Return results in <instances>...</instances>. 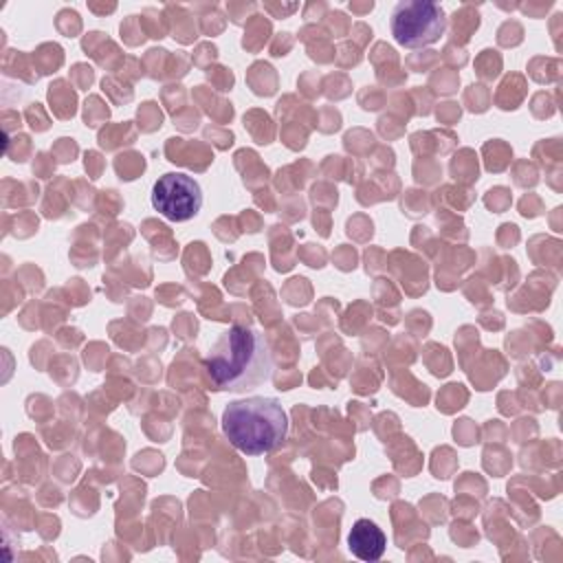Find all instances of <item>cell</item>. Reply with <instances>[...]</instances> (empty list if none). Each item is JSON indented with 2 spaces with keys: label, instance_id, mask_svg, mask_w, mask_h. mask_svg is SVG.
Wrapping results in <instances>:
<instances>
[{
  "label": "cell",
  "instance_id": "1",
  "mask_svg": "<svg viewBox=\"0 0 563 563\" xmlns=\"http://www.w3.org/2000/svg\"><path fill=\"white\" fill-rule=\"evenodd\" d=\"M202 367L213 389L246 394L271 378L273 358L262 332L231 325L213 341Z\"/></svg>",
  "mask_w": 563,
  "mask_h": 563
},
{
  "label": "cell",
  "instance_id": "2",
  "mask_svg": "<svg viewBox=\"0 0 563 563\" xmlns=\"http://www.w3.org/2000/svg\"><path fill=\"white\" fill-rule=\"evenodd\" d=\"M220 422L231 446L244 455L271 453L288 435V413L277 398L268 396L231 400Z\"/></svg>",
  "mask_w": 563,
  "mask_h": 563
},
{
  "label": "cell",
  "instance_id": "3",
  "mask_svg": "<svg viewBox=\"0 0 563 563\" xmlns=\"http://www.w3.org/2000/svg\"><path fill=\"white\" fill-rule=\"evenodd\" d=\"M394 40L405 48H422L435 44L446 31V15L431 0H400L389 15Z\"/></svg>",
  "mask_w": 563,
  "mask_h": 563
},
{
  "label": "cell",
  "instance_id": "4",
  "mask_svg": "<svg viewBox=\"0 0 563 563\" xmlns=\"http://www.w3.org/2000/svg\"><path fill=\"white\" fill-rule=\"evenodd\" d=\"M150 202L163 218L172 222H187L202 207V189L191 176L183 172H167L152 185Z\"/></svg>",
  "mask_w": 563,
  "mask_h": 563
},
{
  "label": "cell",
  "instance_id": "5",
  "mask_svg": "<svg viewBox=\"0 0 563 563\" xmlns=\"http://www.w3.org/2000/svg\"><path fill=\"white\" fill-rule=\"evenodd\" d=\"M387 537L372 519H356L350 534L347 548L361 561H378L385 552Z\"/></svg>",
  "mask_w": 563,
  "mask_h": 563
}]
</instances>
